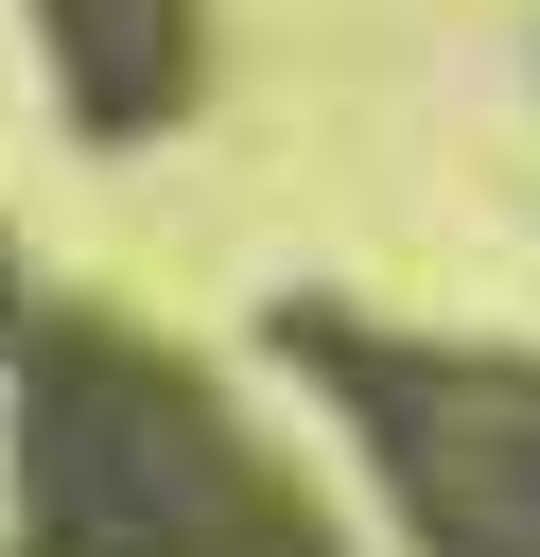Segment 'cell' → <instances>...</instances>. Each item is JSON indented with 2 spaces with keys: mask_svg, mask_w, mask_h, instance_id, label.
I'll use <instances>...</instances> for the list:
<instances>
[{
  "mask_svg": "<svg viewBox=\"0 0 540 557\" xmlns=\"http://www.w3.org/2000/svg\"><path fill=\"white\" fill-rule=\"evenodd\" d=\"M17 557H348L314 487L122 313L17 331Z\"/></svg>",
  "mask_w": 540,
  "mask_h": 557,
  "instance_id": "cell-1",
  "label": "cell"
},
{
  "mask_svg": "<svg viewBox=\"0 0 540 557\" xmlns=\"http://www.w3.org/2000/svg\"><path fill=\"white\" fill-rule=\"evenodd\" d=\"M296 383L348 418L383 522L418 557H540V348H435V331H366V313H279Z\"/></svg>",
  "mask_w": 540,
  "mask_h": 557,
  "instance_id": "cell-2",
  "label": "cell"
},
{
  "mask_svg": "<svg viewBox=\"0 0 540 557\" xmlns=\"http://www.w3.org/2000/svg\"><path fill=\"white\" fill-rule=\"evenodd\" d=\"M35 35L87 139H157L192 104V0H35Z\"/></svg>",
  "mask_w": 540,
  "mask_h": 557,
  "instance_id": "cell-3",
  "label": "cell"
},
{
  "mask_svg": "<svg viewBox=\"0 0 540 557\" xmlns=\"http://www.w3.org/2000/svg\"><path fill=\"white\" fill-rule=\"evenodd\" d=\"M0 331H17V278H0Z\"/></svg>",
  "mask_w": 540,
  "mask_h": 557,
  "instance_id": "cell-4",
  "label": "cell"
}]
</instances>
